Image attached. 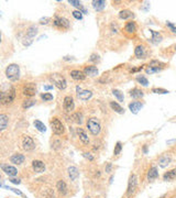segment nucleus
Instances as JSON below:
<instances>
[{
  "label": "nucleus",
  "mask_w": 176,
  "mask_h": 198,
  "mask_svg": "<svg viewBox=\"0 0 176 198\" xmlns=\"http://www.w3.org/2000/svg\"><path fill=\"white\" fill-rule=\"evenodd\" d=\"M16 98V89L13 87H8V89H2V91L0 94V99H1V104H11Z\"/></svg>",
  "instance_id": "nucleus-1"
},
{
  "label": "nucleus",
  "mask_w": 176,
  "mask_h": 198,
  "mask_svg": "<svg viewBox=\"0 0 176 198\" xmlns=\"http://www.w3.org/2000/svg\"><path fill=\"white\" fill-rule=\"evenodd\" d=\"M6 76L11 82H16L20 77V67L16 64H10L6 68Z\"/></svg>",
  "instance_id": "nucleus-2"
},
{
  "label": "nucleus",
  "mask_w": 176,
  "mask_h": 198,
  "mask_svg": "<svg viewBox=\"0 0 176 198\" xmlns=\"http://www.w3.org/2000/svg\"><path fill=\"white\" fill-rule=\"evenodd\" d=\"M87 128H88V130L90 131V133L94 134V135L99 134V133H100V130H101L100 122H99V120L97 118H90V119H88Z\"/></svg>",
  "instance_id": "nucleus-3"
},
{
  "label": "nucleus",
  "mask_w": 176,
  "mask_h": 198,
  "mask_svg": "<svg viewBox=\"0 0 176 198\" xmlns=\"http://www.w3.org/2000/svg\"><path fill=\"white\" fill-rule=\"evenodd\" d=\"M50 79H51V82L54 84L56 87L60 89V90H64L67 86V82H66V79L64 77L60 75V74H52L51 76H50Z\"/></svg>",
  "instance_id": "nucleus-4"
},
{
  "label": "nucleus",
  "mask_w": 176,
  "mask_h": 198,
  "mask_svg": "<svg viewBox=\"0 0 176 198\" xmlns=\"http://www.w3.org/2000/svg\"><path fill=\"white\" fill-rule=\"evenodd\" d=\"M51 128H52V131L54 132L55 134L57 135H60L63 134L64 131H65V128H64V124L62 123V121L57 118H53V120L51 121Z\"/></svg>",
  "instance_id": "nucleus-5"
},
{
  "label": "nucleus",
  "mask_w": 176,
  "mask_h": 198,
  "mask_svg": "<svg viewBox=\"0 0 176 198\" xmlns=\"http://www.w3.org/2000/svg\"><path fill=\"white\" fill-rule=\"evenodd\" d=\"M138 186V177L135 174H132L129 178V183H128V189H126V196H131L133 192H135Z\"/></svg>",
  "instance_id": "nucleus-6"
},
{
  "label": "nucleus",
  "mask_w": 176,
  "mask_h": 198,
  "mask_svg": "<svg viewBox=\"0 0 176 198\" xmlns=\"http://www.w3.org/2000/svg\"><path fill=\"white\" fill-rule=\"evenodd\" d=\"M22 148L27 152L33 151L35 148V143H34L32 138L29 137V135H24L23 139H22Z\"/></svg>",
  "instance_id": "nucleus-7"
},
{
  "label": "nucleus",
  "mask_w": 176,
  "mask_h": 198,
  "mask_svg": "<svg viewBox=\"0 0 176 198\" xmlns=\"http://www.w3.org/2000/svg\"><path fill=\"white\" fill-rule=\"evenodd\" d=\"M53 23H54L55 27L60 28V29H68L71 27V22L64 16H55Z\"/></svg>",
  "instance_id": "nucleus-8"
},
{
  "label": "nucleus",
  "mask_w": 176,
  "mask_h": 198,
  "mask_svg": "<svg viewBox=\"0 0 176 198\" xmlns=\"http://www.w3.org/2000/svg\"><path fill=\"white\" fill-rule=\"evenodd\" d=\"M1 170H2V172H5V174H7L10 177H13L18 174V170L16 167L9 164H1Z\"/></svg>",
  "instance_id": "nucleus-9"
},
{
  "label": "nucleus",
  "mask_w": 176,
  "mask_h": 198,
  "mask_svg": "<svg viewBox=\"0 0 176 198\" xmlns=\"http://www.w3.org/2000/svg\"><path fill=\"white\" fill-rule=\"evenodd\" d=\"M63 107H64L65 111H67V112L73 111L74 108H75V104H74V99H73V97H71V96H66L65 98H64Z\"/></svg>",
  "instance_id": "nucleus-10"
},
{
  "label": "nucleus",
  "mask_w": 176,
  "mask_h": 198,
  "mask_svg": "<svg viewBox=\"0 0 176 198\" xmlns=\"http://www.w3.org/2000/svg\"><path fill=\"white\" fill-rule=\"evenodd\" d=\"M32 168L35 173L41 174L45 170V164H44V162L40 161V160H34L32 161Z\"/></svg>",
  "instance_id": "nucleus-11"
},
{
  "label": "nucleus",
  "mask_w": 176,
  "mask_h": 198,
  "mask_svg": "<svg viewBox=\"0 0 176 198\" xmlns=\"http://www.w3.org/2000/svg\"><path fill=\"white\" fill-rule=\"evenodd\" d=\"M23 95H25L27 97H32L36 94V87L33 84H29L27 86H24L23 90H22Z\"/></svg>",
  "instance_id": "nucleus-12"
},
{
  "label": "nucleus",
  "mask_w": 176,
  "mask_h": 198,
  "mask_svg": "<svg viewBox=\"0 0 176 198\" xmlns=\"http://www.w3.org/2000/svg\"><path fill=\"white\" fill-rule=\"evenodd\" d=\"M24 160H25V157H24V155H23V154L16 153V154H13V155L10 157V162L11 163H13V164H16V165H21V164L24 163Z\"/></svg>",
  "instance_id": "nucleus-13"
},
{
  "label": "nucleus",
  "mask_w": 176,
  "mask_h": 198,
  "mask_svg": "<svg viewBox=\"0 0 176 198\" xmlns=\"http://www.w3.org/2000/svg\"><path fill=\"white\" fill-rule=\"evenodd\" d=\"M159 177V170L156 166H152L150 170H148V181L153 182Z\"/></svg>",
  "instance_id": "nucleus-14"
},
{
  "label": "nucleus",
  "mask_w": 176,
  "mask_h": 198,
  "mask_svg": "<svg viewBox=\"0 0 176 198\" xmlns=\"http://www.w3.org/2000/svg\"><path fill=\"white\" fill-rule=\"evenodd\" d=\"M67 172H68V176H69L71 181L75 182L79 177V170H78L76 166H69Z\"/></svg>",
  "instance_id": "nucleus-15"
},
{
  "label": "nucleus",
  "mask_w": 176,
  "mask_h": 198,
  "mask_svg": "<svg viewBox=\"0 0 176 198\" xmlns=\"http://www.w3.org/2000/svg\"><path fill=\"white\" fill-rule=\"evenodd\" d=\"M143 108V104L141 101H133L131 104H129V109L131 111L132 113L137 115L138 112Z\"/></svg>",
  "instance_id": "nucleus-16"
},
{
  "label": "nucleus",
  "mask_w": 176,
  "mask_h": 198,
  "mask_svg": "<svg viewBox=\"0 0 176 198\" xmlns=\"http://www.w3.org/2000/svg\"><path fill=\"white\" fill-rule=\"evenodd\" d=\"M98 68L96 66H86L85 69H84V74L86 76H90V77H95L98 75Z\"/></svg>",
  "instance_id": "nucleus-17"
},
{
  "label": "nucleus",
  "mask_w": 176,
  "mask_h": 198,
  "mask_svg": "<svg viewBox=\"0 0 176 198\" xmlns=\"http://www.w3.org/2000/svg\"><path fill=\"white\" fill-rule=\"evenodd\" d=\"M170 161H172V159H170V156L168 155V154H164V155H162L161 157L159 159V165L160 167H162V168H165L167 165L170 163Z\"/></svg>",
  "instance_id": "nucleus-18"
},
{
  "label": "nucleus",
  "mask_w": 176,
  "mask_h": 198,
  "mask_svg": "<svg viewBox=\"0 0 176 198\" xmlns=\"http://www.w3.org/2000/svg\"><path fill=\"white\" fill-rule=\"evenodd\" d=\"M71 77L73 79H75V80H84L86 78V75L84 74V72L74 69V71L71 72Z\"/></svg>",
  "instance_id": "nucleus-19"
},
{
  "label": "nucleus",
  "mask_w": 176,
  "mask_h": 198,
  "mask_svg": "<svg viewBox=\"0 0 176 198\" xmlns=\"http://www.w3.org/2000/svg\"><path fill=\"white\" fill-rule=\"evenodd\" d=\"M91 3H93V8L96 11H102L106 7V1L104 0H94Z\"/></svg>",
  "instance_id": "nucleus-20"
},
{
  "label": "nucleus",
  "mask_w": 176,
  "mask_h": 198,
  "mask_svg": "<svg viewBox=\"0 0 176 198\" xmlns=\"http://www.w3.org/2000/svg\"><path fill=\"white\" fill-rule=\"evenodd\" d=\"M134 55L137 58H144L145 56V49L143 45H138L134 49Z\"/></svg>",
  "instance_id": "nucleus-21"
},
{
  "label": "nucleus",
  "mask_w": 176,
  "mask_h": 198,
  "mask_svg": "<svg viewBox=\"0 0 176 198\" xmlns=\"http://www.w3.org/2000/svg\"><path fill=\"white\" fill-rule=\"evenodd\" d=\"M8 123H9L8 116L5 115V113H1L0 115V131H3L8 126Z\"/></svg>",
  "instance_id": "nucleus-22"
},
{
  "label": "nucleus",
  "mask_w": 176,
  "mask_h": 198,
  "mask_svg": "<svg viewBox=\"0 0 176 198\" xmlns=\"http://www.w3.org/2000/svg\"><path fill=\"white\" fill-rule=\"evenodd\" d=\"M130 96L133 99H140V98H143L144 93H143L141 89H139V88H133L132 90H130Z\"/></svg>",
  "instance_id": "nucleus-23"
},
{
  "label": "nucleus",
  "mask_w": 176,
  "mask_h": 198,
  "mask_svg": "<svg viewBox=\"0 0 176 198\" xmlns=\"http://www.w3.org/2000/svg\"><path fill=\"white\" fill-rule=\"evenodd\" d=\"M176 178V168H173V170H167L166 173H165L164 175H163V179L164 181H173V179H175Z\"/></svg>",
  "instance_id": "nucleus-24"
},
{
  "label": "nucleus",
  "mask_w": 176,
  "mask_h": 198,
  "mask_svg": "<svg viewBox=\"0 0 176 198\" xmlns=\"http://www.w3.org/2000/svg\"><path fill=\"white\" fill-rule=\"evenodd\" d=\"M77 133H78V135H79V140H80L84 144H88V143H89V139H88L87 134H86V132L84 131L82 128H78V129H77Z\"/></svg>",
  "instance_id": "nucleus-25"
},
{
  "label": "nucleus",
  "mask_w": 176,
  "mask_h": 198,
  "mask_svg": "<svg viewBox=\"0 0 176 198\" xmlns=\"http://www.w3.org/2000/svg\"><path fill=\"white\" fill-rule=\"evenodd\" d=\"M150 32H151V34H152V38H151V41H152L153 43L157 44L163 40V36L161 35V33L160 32H156V31H154V30H150Z\"/></svg>",
  "instance_id": "nucleus-26"
},
{
  "label": "nucleus",
  "mask_w": 176,
  "mask_h": 198,
  "mask_svg": "<svg viewBox=\"0 0 176 198\" xmlns=\"http://www.w3.org/2000/svg\"><path fill=\"white\" fill-rule=\"evenodd\" d=\"M77 96H78V98L80 99V100H88V99L91 98L93 93L90 90H82L80 93L77 94Z\"/></svg>",
  "instance_id": "nucleus-27"
},
{
  "label": "nucleus",
  "mask_w": 176,
  "mask_h": 198,
  "mask_svg": "<svg viewBox=\"0 0 176 198\" xmlns=\"http://www.w3.org/2000/svg\"><path fill=\"white\" fill-rule=\"evenodd\" d=\"M71 119L73 122H75L77 124H82V119H84V116H82V112H75L73 113L71 117Z\"/></svg>",
  "instance_id": "nucleus-28"
},
{
  "label": "nucleus",
  "mask_w": 176,
  "mask_h": 198,
  "mask_svg": "<svg viewBox=\"0 0 176 198\" xmlns=\"http://www.w3.org/2000/svg\"><path fill=\"white\" fill-rule=\"evenodd\" d=\"M56 188H57V190H58L62 195H65L66 192H67V186H66L65 182L62 181V179L56 183Z\"/></svg>",
  "instance_id": "nucleus-29"
},
{
  "label": "nucleus",
  "mask_w": 176,
  "mask_h": 198,
  "mask_svg": "<svg viewBox=\"0 0 176 198\" xmlns=\"http://www.w3.org/2000/svg\"><path fill=\"white\" fill-rule=\"evenodd\" d=\"M110 107H111V109L112 110H115L117 113H120V115L124 113V109H123L118 102H116V101H111V102H110Z\"/></svg>",
  "instance_id": "nucleus-30"
},
{
  "label": "nucleus",
  "mask_w": 176,
  "mask_h": 198,
  "mask_svg": "<svg viewBox=\"0 0 176 198\" xmlns=\"http://www.w3.org/2000/svg\"><path fill=\"white\" fill-rule=\"evenodd\" d=\"M124 30H126L128 33H134L137 31V24H135V22H133V21L128 22L126 24V27H124Z\"/></svg>",
  "instance_id": "nucleus-31"
},
{
  "label": "nucleus",
  "mask_w": 176,
  "mask_h": 198,
  "mask_svg": "<svg viewBox=\"0 0 176 198\" xmlns=\"http://www.w3.org/2000/svg\"><path fill=\"white\" fill-rule=\"evenodd\" d=\"M119 18L120 19H123V20H126L129 18H133V13H132L130 10H121L119 12Z\"/></svg>",
  "instance_id": "nucleus-32"
},
{
  "label": "nucleus",
  "mask_w": 176,
  "mask_h": 198,
  "mask_svg": "<svg viewBox=\"0 0 176 198\" xmlns=\"http://www.w3.org/2000/svg\"><path fill=\"white\" fill-rule=\"evenodd\" d=\"M36 33H38V28L35 27V25H31V27L28 29V31H27V36H28V38H34V36L36 35Z\"/></svg>",
  "instance_id": "nucleus-33"
},
{
  "label": "nucleus",
  "mask_w": 176,
  "mask_h": 198,
  "mask_svg": "<svg viewBox=\"0 0 176 198\" xmlns=\"http://www.w3.org/2000/svg\"><path fill=\"white\" fill-rule=\"evenodd\" d=\"M68 3H69V5H72L73 7H75V8L82 9V13H86V12H87V11H86L85 9H84V8H82V2H80V1H78V0H69V1H68Z\"/></svg>",
  "instance_id": "nucleus-34"
},
{
  "label": "nucleus",
  "mask_w": 176,
  "mask_h": 198,
  "mask_svg": "<svg viewBox=\"0 0 176 198\" xmlns=\"http://www.w3.org/2000/svg\"><path fill=\"white\" fill-rule=\"evenodd\" d=\"M34 126L38 129L40 132H45L46 131V126H45V124H44L42 121L40 120H35L34 121Z\"/></svg>",
  "instance_id": "nucleus-35"
},
{
  "label": "nucleus",
  "mask_w": 176,
  "mask_h": 198,
  "mask_svg": "<svg viewBox=\"0 0 176 198\" xmlns=\"http://www.w3.org/2000/svg\"><path fill=\"white\" fill-rule=\"evenodd\" d=\"M137 82H140L142 86H144V87H148V78L145 76H137Z\"/></svg>",
  "instance_id": "nucleus-36"
},
{
  "label": "nucleus",
  "mask_w": 176,
  "mask_h": 198,
  "mask_svg": "<svg viewBox=\"0 0 176 198\" xmlns=\"http://www.w3.org/2000/svg\"><path fill=\"white\" fill-rule=\"evenodd\" d=\"M112 94H113V96H115L116 98L118 99L119 101H123L124 96H123V93H121L120 90H118V89H113V90H112Z\"/></svg>",
  "instance_id": "nucleus-37"
},
{
  "label": "nucleus",
  "mask_w": 176,
  "mask_h": 198,
  "mask_svg": "<svg viewBox=\"0 0 176 198\" xmlns=\"http://www.w3.org/2000/svg\"><path fill=\"white\" fill-rule=\"evenodd\" d=\"M163 69V68H161V67H151V66H148V68L145 69V73L146 74H153V73H159Z\"/></svg>",
  "instance_id": "nucleus-38"
},
{
  "label": "nucleus",
  "mask_w": 176,
  "mask_h": 198,
  "mask_svg": "<svg viewBox=\"0 0 176 198\" xmlns=\"http://www.w3.org/2000/svg\"><path fill=\"white\" fill-rule=\"evenodd\" d=\"M150 66L151 67H161V68H163V66H165L164 63H162V62H160V60H151L150 62Z\"/></svg>",
  "instance_id": "nucleus-39"
},
{
  "label": "nucleus",
  "mask_w": 176,
  "mask_h": 198,
  "mask_svg": "<svg viewBox=\"0 0 176 198\" xmlns=\"http://www.w3.org/2000/svg\"><path fill=\"white\" fill-rule=\"evenodd\" d=\"M121 150H122V143L121 142H117L115 146V150H113V154L115 155H119L121 153Z\"/></svg>",
  "instance_id": "nucleus-40"
},
{
  "label": "nucleus",
  "mask_w": 176,
  "mask_h": 198,
  "mask_svg": "<svg viewBox=\"0 0 176 198\" xmlns=\"http://www.w3.org/2000/svg\"><path fill=\"white\" fill-rule=\"evenodd\" d=\"M152 93L160 94V95H164V94H168L170 91H168V90H166V89H163V88H153V89H152Z\"/></svg>",
  "instance_id": "nucleus-41"
},
{
  "label": "nucleus",
  "mask_w": 176,
  "mask_h": 198,
  "mask_svg": "<svg viewBox=\"0 0 176 198\" xmlns=\"http://www.w3.org/2000/svg\"><path fill=\"white\" fill-rule=\"evenodd\" d=\"M41 98L43 99L44 101H50V100H52L53 99V95L50 93H44L41 95Z\"/></svg>",
  "instance_id": "nucleus-42"
},
{
  "label": "nucleus",
  "mask_w": 176,
  "mask_h": 198,
  "mask_svg": "<svg viewBox=\"0 0 176 198\" xmlns=\"http://www.w3.org/2000/svg\"><path fill=\"white\" fill-rule=\"evenodd\" d=\"M73 13V16L75 18V19H77V20H82V12L80 10H75L72 12Z\"/></svg>",
  "instance_id": "nucleus-43"
},
{
  "label": "nucleus",
  "mask_w": 176,
  "mask_h": 198,
  "mask_svg": "<svg viewBox=\"0 0 176 198\" xmlns=\"http://www.w3.org/2000/svg\"><path fill=\"white\" fill-rule=\"evenodd\" d=\"M34 104H35L34 100H25V101L23 102V104H22V107H23V108H30V107L34 106Z\"/></svg>",
  "instance_id": "nucleus-44"
},
{
  "label": "nucleus",
  "mask_w": 176,
  "mask_h": 198,
  "mask_svg": "<svg viewBox=\"0 0 176 198\" xmlns=\"http://www.w3.org/2000/svg\"><path fill=\"white\" fill-rule=\"evenodd\" d=\"M166 27L168 28L170 31H172V32L176 33V25L174 24V23H172V22L167 21V22H166Z\"/></svg>",
  "instance_id": "nucleus-45"
},
{
  "label": "nucleus",
  "mask_w": 176,
  "mask_h": 198,
  "mask_svg": "<svg viewBox=\"0 0 176 198\" xmlns=\"http://www.w3.org/2000/svg\"><path fill=\"white\" fill-rule=\"evenodd\" d=\"M99 60H100V57H99L98 54H91L90 58H89V60L93 63H97V62H99Z\"/></svg>",
  "instance_id": "nucleus-46"
},
{
  "label": "nucleus",
  "mask_w": 176,
  "mask_h": 198,
  "mask_svg": "<svg viewBox=\"0 0 176 198\" xmlns=\"http://www.w3.org/2000/svg\"><path fill=\"white\" fill-rule=\"evenodd\" d=\"M7 189H9V190H11V192H16V195H19V196H22V197H24V195L22 194L20 190H18V189H16V188H12V187H6Z\"/></svg>",
  "instance_id": "nucleus-47"
},
{
  "label": "nucleus",
  "mask_w": 176,
  "mask_h": 198,
  "mask_svg": "<svg viewBox=\"0 0 176 198\" xmlns=\"http://www.w3.org/2000/svg\"><path fill=\"white\" fill-rule=\"evenodd\" d=\"M50 20H51L50 18H42V19L40 20V23H41V24H47Z\"/></svg>",
  "instance_id": "nucleus-48"
},
{
  "label": "nucleus",
  "mask_w": 176,
  "mask_h": 198,
  "mask_svg": "<svg viewBox=\"0 0 176 198\" xmlns=\"http://www.w3.org/2000/svg\"><path fill=\"white\" fill-rule=\"evenodd\" d=\"M82 156L86 157V159H88L89 161H93L94 160V156L93 155H90V153H82Z\"/></svg>",
  "instance_id": "nucleus-49"
},
{
  "label": "nucleus",
  "mask_w": 176,
  "mask_h": 198,
  "mask_svg": "<svg viewBox=\"0 0 176 198\" xmlns=\"http://www.w3.org/2000/svg\"><path fill=\"white\" fill-rule=\"evenodd\" d=\"M111 167H112L111 163H108L107 166H106V173H110V172H111Z\"/></svg>",
  "instance_id": "nucleus-50"
},
{
  "label": "nucleus",
  "mask_w": 176,
  "mask_h": 198,
  "mask_svg": "<svg viewBox=\"0 0 176 198\" xmlns=\"http://www.w3.org/2000/svg\"><path fill=\"white\" fill-rule=\"evenodd\" d=\"M10 182L11 183H13V184H20L21 181L19 179V178H10Z\"/></svg>",
  "instance_id": "nucleus-51"
},
{
  "label": "nucleus",
  "mask_w": 176,
  "mask_h": 198,
  "mask_svg": "<svg viewBox=\"0 0 176 198\" xmlns=\"http://www.w3.org/2000/svg\"><path fill=\"white\" fill-rule=\"evenodd\" d=\"M44 89L45 90H51V89H53V85H46V86H44Z\"/></svg>",
  "instance_id": "nucleus-52"
},
{
  "label": "nucleus",
  "mask_w": 176,
  "mask_h": 198,
  "mask_svg": "<svg viewBox=\"0 0 176 198\" xmlns=\"http://www.w3.org/2000/svg\"><path fill=\"white\" fill-rule=\"evenodd\" d=\"M143 152L145 154L148 153V145H144V146H143Z\"/></svg>",
  "instance_id": "nucleus-53"
}]
</instances>
